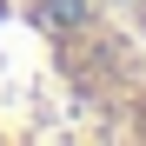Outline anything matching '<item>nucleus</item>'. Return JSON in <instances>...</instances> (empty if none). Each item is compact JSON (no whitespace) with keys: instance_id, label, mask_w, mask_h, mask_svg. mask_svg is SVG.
<instances>
[{"instance_id":"1","label":"nucleus","mask_w":146,"mask_h":146,"mask_svg":"<svg viewBox=\"0 0 146 146\" xmlns=\"http://www.w3.org/2000/svg\"><path fill=\"white\" fill-rule=\"evenodd\" d=\"M86 20V0H46V27H80Z\"/></svg>"}]
</instances>
